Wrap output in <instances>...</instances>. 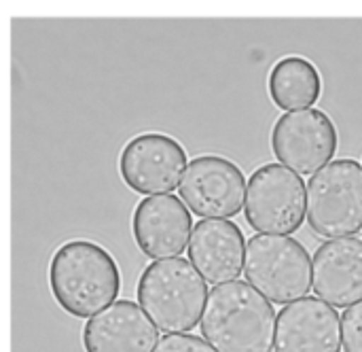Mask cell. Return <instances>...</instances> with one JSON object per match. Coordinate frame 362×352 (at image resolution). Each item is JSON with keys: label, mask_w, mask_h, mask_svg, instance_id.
Masks as SVG:
<instances>
[{"label": "cell", "mask_w": 362, "mask_h": 352, "mask_svg": "<svg viewBox=\"0 0 362 352\" xmlns=\"http://www.w3.org/2000/svg\"><path fill=\"white\" fill-rule=\"evenodd\" d=\"M121 285L117 259L91 240H68L49 261L51 295L74 319H91L115 304Z\"/></svg>", "instance_id": "6da1fadb"}, {"label": "cell", "mask_w": 362, "mask_h": 352, "mask_svg": "<svg viewBox=\"0 0 362 352\" xmlns=\"http://www.w3.org/2000/svg\"><path fill=\"white\" fill-rule=\"evenodd\" d=\"M278 314L274 304L250 283L216 285L199 323L202 338L218 352H272Z\"/></svg>", "instance_id": "7a4b0ae2"}, {"label": "cell", "mask_w": 362, "mask_h": 352, "mask_svg": "<svg viewBox=\"0 0 362 352\" xmlns=\"http://www.w3.org/2000/svg\"><path fill=\"white\" fill-rule=\"evenodd\" d=\"M136 295L159 331L185 334L202 323L210 293L193 263L174 257L148 263L140 274Z\"/></svg>", "instance_id": "3957f363"}, {"label": "cell", "mask_w": 362, "mask_h": 352, "mask_svg": "<svg viewBox=\"0 0 362 352\" xmlns=\"http://www.w3.org/2000/svg\"><path fill=\"white\" fill-rule=\"evenodd\" d=\"M244 274L272 304L299 302L314 289V263L293 236H252L246 244Z\"/></svg>", "instance_id": "277c9868"}, {"label": "cell", "mask_w": 362, "mask_h": 352, "mask_svg": "<svg viewBox=\"0 0 362 352\" xmlns=\"http://www.w3.org/2000/svg\"><path fill=\"white\" fill-rule=\"evenodd\" d=\"M308 225L322 238L358 236L362 229V166L344 157L308 183Z\"/></svg>", "instance_id": "5b68a950"}, {"label": "cell", "mask_w": 362, "mask_h": 352, "mask_svg": "<svg viewBox=\"0 0 362 352\" xmlns=\"http://www.w3.org/2000/svg\"><path fill=\"white\" fill-rule=\"evenodd\" d=\"M308 215L303 178L282 164H263L248 181L244 217L255 232L291 236Z\"/></svg>", "instance_id": "8992f818"}, {"label": "cell", "mask_w": 362, "mask_h": 352, "mask_svg": "<svg viewBox=\"0 0 362 352\" xmlns=\"http://www.w3.org/2000/svg\"><path fill=\"white\" fill-rule=\"evenodd\" d=\"M339 149L333 119L320 108L284 113L272 127L276 159L299 176H314L331 164Z\"/></svg>", "instance_id": "52a82bcc"}, {"label": "cell", "mask_w": 362, "mask_h": 352, "mask_svg": "<svg viewBox=\"0 0 362 352\" xmlns=\"http://www.w3.org/2000/svg\"><path fill=\"white\" fill-rule=\"evenodd\" d=\"M189 168L185 147L163 132H142L129 138L119 155L125 187L140 195H165L180 187Z\"/></svg>", "instance_id": "ba28073f"}, {"label": "cell", "mask_w": 362, "mask_h": 352, "mask_svg": "<svg viewBox=\"0 0 362 352\" xmlns=\"http://www.w3.org/2000/svg\"><path fill=\"white\" fill-rule=\"evenodd\" d=\"M180 198L202 219L238 217L246 204L248 183L242 168L221 155H199L189 161Z\"/></svg>", "instance_id": "9c48e42d"}, {"label": "cell", "mask_w": 362, "mask_h": 352, "mask_svg": "<svg viewBox=\"0 0 362 352\" xmlns=\"http://www.w3.org/2000/svg\"><path fill=\"white\" fill-rule=\"evenodd\" d=\"M193 219L187 204L172 193L151 195L138 202L132 217V234L140 253L153 261L174 259L191 242Z\"/></svg>", "instance_id": "30bf717a"}, {"label": "cell", "mask_w": 362, "mask_h": 352, "mask_svg": "<svg viewBox=\"0 0 362 352\" xmlns=\"http://www.w3.org/2000/svg\"><path fill=\"white\" fill-rule=\"evenodd\" d=\"M341 346V319L320 297H303L280 310L276 352H339Z\"/></svg>", "instance_id": "8fae6325"}, {"label": "cell", "mask_w": 362, "mask_h": 352, "mask_svg": "<svg viewBox=\"0 0 362 352\" xmlns=\"http://www.w3.org/2000/svg\"><path fill=\"white\" fill-rule=\"evenodd\" d=\"M157 344V325L129 300L110 304L83 327L85 352H155Z\"/></svg>", "instance_id": "7c38bea8"}, {"label": "cell", "mask_w": 362, "mask_h": 352, "mask_svg": "<svg viewBox=\"0 0 362 352\" xmlns=\"http://www.w3.org/2000/svg\"><path fill=\"white\" fill-rule=\"evenodd\" d=\"M246 240L238 223L229 219H202L193 227L189 261L210 285L238 280L246 263Z\"/></svg>", "instance_id": "4fadbf2b"}, {"label": "cell", "mask_w": 362, "mask_h": 352, "mask_svg": "<svg viewBox=\"0 0 362 352\" xmlns=\"http://www.w3.org/2000/svg\"><path fill=\"white\" fill-rule=\"evenodd\" d=\"M312 263L316 297L346 310L362 302V238L348 236L320 244Z\"/></svg>", "instance_id": "5bb4252c"}, {"label": "cell", "mask_w": 362, "mask_h": 352, "mask_svg": "<svg viewBox=\"0 0 362 352\" xmlns=\"http://www.w3.org/2000/svg\"><path fill=\"white\" fill-rule=\"evenodd\" d=\"M272 102L286 110H308L322 96V74L318 66L303 55H286L278 59L267 76Z\"/></svg>", "instance_id": "9a60e30c"}, {"label": "cell", "mask_w": 362, "mask_h": 352, "mask_svg": "<svg viewBox=\"0 0 362 352\" xmlns=\"http://www.w3.org/2000/svg\"><path fill=\"white\" fill-rule=\"evenodd\" d=\"M344 348L346 352H362V302L348 308L341 317Z\"/></svg>", "instance_id": "2e32d148"}, {"label": "cell", "mask_w": 362, "mask_h": 352, "mask_svg": "<svg viewBox=\"0 0 362 352\" xmlns=\"http://www.w3.org/2000/svg\"><path fill=\"white\" fill-rule=\"evenodd\" d=\"M155 352H218L214 351L204 338L191 334H168L159 340Z\"/></svg>", "instance_id": "e0dca14e"}]
</instances>
